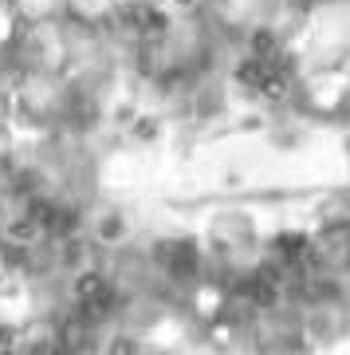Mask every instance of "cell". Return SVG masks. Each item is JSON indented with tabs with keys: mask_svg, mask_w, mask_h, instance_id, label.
I'll return each mask as SVG.
<instances>
[{
	"mask_svg": "<svg viewBox=\"0 0 350 355\" xmlns=\"http://www.w3.org/2000/svg\"><path fill=\"white\" fill-rule=\"evenodd\" d=\"M181 4H185V0H181Z\"/></svg>",
	"mask_w": 350,
	"mask_h": 355,
	"instance_id": "6da1fadb",
	"label": "cell"
}]
</instances>
